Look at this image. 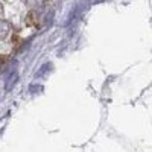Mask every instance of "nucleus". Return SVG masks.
<instances>
[{"label": "nucleus", "instance_id": "1", "mask_svg": "<svg viewBox=\"0 0 152 152\" xmlns=\"http://www.w3.org/2000/svg\"><path fill=\"white\" fill-rule=\"evenodd\" d=\"M11 31V24L5 20H0V38H5Z\"/></svg>", "mask_w": 152, "mask_h": 152}, {"label": "nucleus", "instance_id": "2", "mask_svg": "<svg viewBox=\"0 0 152 152\" xmlns=\"http://www.w3.org/2000/svg\"><path fill=\"white\" fill-rule=\"evenodd\" d=\"M5 62H6V56H0V72L3 70V67H5Z\"/></svg>", "mask_w": 152, "mask_h": 152}]
</instances>
